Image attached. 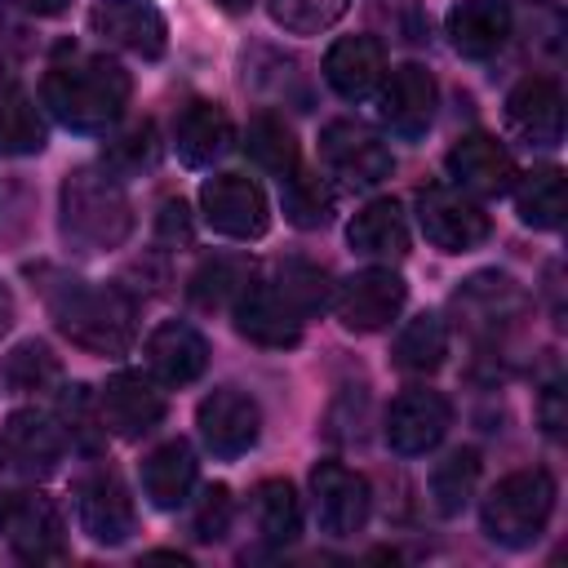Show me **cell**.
Returning a JSON list of instances; mask_svg holds the SVG:
<instances>
[{
  "instance_id": "obj_1",
  "label": "cell",
  "mask_w": 568,
  "mask_h": 568,
  "mask_svg": "<svg viewBox=\"0 0 568 568\" xmlns=\"http://www.w3.org/2000/svg\"><path fill=\"white\" fill-rule=\"evenodd\" d=\"M129 93H133V80L111 58L62 62L40 84L44 106L71 133H106L111 124H120V115L129 106Z\"/></svg>"
},
{
  "instance_id": "obj_2",
  "label": "cell",
  "mask_w": 568,
  "mask_h": 568,
  "mask_svg": "<svg viewBox=\"0 0 568 568\" xmlns=\"http://www.w3.org/2000/svg\"><path fill=\"white\" fill-rule=\"evenodd\" d=\"M58 226L67 248L75 253H106L120 248L133 231V204L124 191V178L111 169H75L62 182L58 195Z\"/></svg>"
},
{
  "instance_id": "obj_3",
  "label": "cell",
  "mask_w": 568,
  "mask_h": 568,
  "mask_svg": "<svg viewBox=\"0 0 568 568\" xmlns=\"http://www.w3.org/2000/svg\"><path fill=\"white\" fill-rule=\"evenodd\" d=\"M58 333L93 355H124L138 333V306L115 284H84L71 280L49 297Z\"/></svg>"
},
{
  "instance_id": "obj_4",
  "label": "cell",
  "mask_w": 568,
  "mask_h": 568,
  "mask_svg": "<svg viewBox=\"0 0 568 568\" xmlns=\"http://www.w3.org/2000/svg\"><path fill=\"white\" fill-rule=\"evenodd\" d=\"M550 515H555V479L541 466L501 475L479 506L484 532L506 550H528L546 532Z\"/></svg>"
},
{
  "instance_id": "obj_5",
  "label": "cell",
  "mask_w": 568,
  "mask_h": 568,
  "mask_svg": "<svg viewBox=\"0 0 568 568\" xmlns=\"http://www.w3.org/2000/svg\"><path fill=\"white\" fill-rule=\"evenodd\" d=\"M0 532H4L9 550L27 564H53L67 555L62 510L44 493H9L0 506Z\"/></svg>"
},
{
  "instance_id": "obj_6",
  "label": "cell",
  "mask_w": 568,
  "mask_h": 568,
  "mask_svg": "<svg viewBox=\"0 0 568 568\" xmlns=\"http://www.w3.org/2000/svg\"><path fill=\"white\" fill-rule=\"evenodd\" d=\"M200 213L226 240H262L271 226L266 191L244 173H213L200 186Z\"/></svg>"
},
{
  "instance_id": "obj_7",
  "label": "cell",
  "mask_w": 568,
  "mask_h": 568,
  "mask_svg": "<svg viewBox=\"0 0 568 568\" xmlns=\"http://www.w3.org/2000/svg\"><path fill=\"white\" fill-rule=\"evenodd\" d=\"M320 155H324L328 173H337L351 186H377L395 169V155L382 142V133H373L359 120H333V124H324Z\"/></svg>"
},
{
  "instance_id": "obj_8",
  "label": "cell",
  "mask_w": 568,
  "mask_h": 568,
  "mask_svg": "<svg viewBox=\"0 0 568 568\" xmlns=\"http://www.w3.org/2000/svg\"><path fill=\"white\" fill-rule=\"evenodd\" d=\"M417 222H422V235L444 253H470L493 231L488 213L466 191H453V186H426L417 195Z\"/></svg>"
},
{
  "instance_id": "obj_9",
  "label": "cell",
  "mask_w": 568,
  "mask_h": 568,
  "mask_svg": "<svg viewBox=\"0 0 568 568\" xmlns=\"http://www.w3.org/2000/svg\"><path fill=\"white\" fill-rule=\"evenodd\" d=\"M404 302H408V284L390 266L355 271L333 293V311H337L342 328H351V333H377V328H386L404 311Z\"/></svg>"
},
{
  "instance_id": "obj_10",
  "label": "cell",
  "mask_w": 568,
  "mask_h": 568,
  "mask_svg": "<svg viewBox=\"0 0 568 568\" xmlns=\"http://www.w3.org/2000/svg\"><path fill=\"white\" fill-rule=\"evenodd\" d=\"M98 413H102V426L115 439H142V435H151L164 422L169 404H164V390H160L155 377L120 368L98 390Z\"/></svg>"
},
{
  "instance_id": "obj_11",
  "label": "cell",
  "mask_w": 568,
  "mask_h": 568,
  "mask_svg": "<svg viewBox=\"0 0 568 568\" xmlns=\"http://www.w3.org/2000/svg\"><path fill=\"white\" fill-rule=\"evenodd\" d=\"M195 426H200V439L213 457H244L257 435H262V408L253 395L235 390V386H217L200 399L195 408Z\"/></svg>"
},
{
  "instance_id": "obj_12",
  "label": "cell",
  "mask_w": 568,
  "mask_h": 568,
  "mask_svg": "<svg viewBox=\"0 0 568 568\" xmlns=\"http://www.w3.org/2000/svg\"><path fill=\"white\" fill-rule=\"evenodd\" d=\"M311 493H315V519L328 537H355L368 524L373 493L368 479L342 462H320L311 470Z\"/></svg>"
},
{
  "instance_id": "obj_13",
  "label": "cell",
  "mask_w": 568,
  "mask_h": 568,
  "mask_svg": "<svg viewBox=\"0 0 568 568\" xmlns=\"http://www.w3.org/2000/svg\"><path fill=\"white\" fill-rule=\"evenodd\" d=\"M75 515H80V532L98 546H120L138 528L133 497L115 470H93L75 484Z\"/></svg>"
},
{
  "instance_id": "obj_14",
  "label": "cell",
  "mask_w": 568,
  "mask_h": 568,
  "mask_svg": "<svg viewBox=\"0 0 568 568\" xmlns=\"http://www.w3.org/2000/svg\"><path fill=\"white\" fill-rule=\"evenodd\" d=\"M89 27L102 44L138 58H160L169 49V22L151 0H93Z\"/></svg>"
},
{
  "instance_id": "obj_15",
  "label": "cell",
  "mask_w": 568,
  "mask_h": 568,
  "mask_svg": "<svg viewBox=\"0 0 568 568\" xmlns=\"http://www.w3.org/2000/svg\"><path fill=\"white\" fill-rule=\"evenodd\" d=\"M448 426H453V404L439 390H426V386H413V390L395 395L390 408H386V444L399 457L430 453L448 435Z\"/></svg>"
},
{
  "instance_id": "obj_16",
  "label": "cell",
  "mask_w": 568,
  "mask_h": 568,
  "mask_svg": "<svg viewBox=\"0 0 568 568\" xmlns=\"http://www.w3.org/2000/svg\"><path fill=\"white\" fill-rule=\"evenodd\" d=\"M0 453L18 475L44 479L58 470V462L67 453V430L58 417H49L40 408H18V413H9V422L0 430Z\"/></svg>"
},
{
  "instance_id": "obj_17",
  "label": "cell",
  "mask_w": 568,
  "mask_h": 568,
  "mask_svg": "<svg viewBox=\"0 0 568 568\" xmlns=\"http://www.w3.org/2000/svg\"><path fill=\"white\" fill-rule=\"evenodd\" d=\"M435 102H439V89H435V75L422 62H404L390 75H382L377 115L395 138H408V142L422 138L435 120Z\"/></svg>"
},
{
  "instance_id": "obj_18",
  "label": "cell",
  "mask_w": 568,
  "mask_h": 568,
  "mask_svg": "<svg viewBox=\"0 0 568 568\" xmlns=\"http://www.w3.org/2000/svg\"><path fill=\"white\" fill-rule=\"evenodd\" d=\"M231 315H235V333L240 337H248L257 346H271V351L297 346L302 342V324H306L271 280H248L240 288V297L231 302Z\"/></svg>"
},
{
  "instance_id": "obj_19",
  "label": "cell",
  "mask_w": 568,
  "mask_h": 568,
  "mask_svg": "<svg viewBox=\"0 0 568 568\" xmlns=\"http://www.w3.org/2000/svg\"><path fill=\"white\" fill-rule=\"evenodd\" d=\"M444 164H448V178L457 182V191L484 195V200L506 195L515 186V178H519L515 155L493 133H466V138H457L448 146V160Z\"/></svg>"
},
{
  "instance_id": "obj_20",
  "label": "cell",
  "mask_w": 568,
  "mask_h": 568,
  "mask_svg": "<svg viewBox=\"0 0 568 568\" xmlns=\"http://www.w3.org/2000/svg\"><path fill=\"white\" fill-rule=\"evenodd\" d=\"M453 306L470 333L497 337V333L515 328V320L528 311V293L501 271H479L453 293Z\"/></svg>"
},
{
  "instance_id": "obj_21",
  "label": "cell",
  "mask_w": 568,
  "mask_h": 568,
  "mask_svg": "<svg viewBox=\"0 0 568 568\" xmlns=\"http://www.w3.org/2000/svg\"><path fill=\"white\" fill-rule=\"evenodd\" d=\"M142 355H146V368L160 386H191L209 368V342L200 337V328H191L182 320L155 324Z\"/></svg>"
},
{
  "instance_id": "obj_22",
  "label": "cell",
  "mask_w": 568,
  "mask_h": 568,
  "mask_svg": "<svg viewBox=\"0 0 568 568\" xmlns=\"http://www.w3.org/2000/svg\"><path fill=\"white\" fill-rule=\"evenodd\" d=\"M510 129L532 146H555L564 138V93L550 75H528L506 98Z\"/></svg>"
},
{
  "instance_id": "obj_23",
  "label": "cell",
  "mask_w": 568,
  "mask_h": 568,
  "mask_svg": "<svg viewBox=\"0 0 568 568\" xmlns=\"http://www.w3.org/2000/svg\"><path fill=\"white\" fill-rule=\"evenodd\" d=\"M386 75V49L373 36H342L328 53H324V80L337 98L359 102L368 98Z\"/></svg>"
},
{
  "instance_id": "obj_24",
  "label": "cell",
  "mask_w": 568,
  "mask_h": 568,
  "mask_svg": "<svg viewBox=\"0 0 568 568\" xmlns=\"http://www.w3.org/2000/svg\"><path fill=\"white\" fill-rule=\"evenodd\" d=\"M444 31L462 58L484 62L510 40V9L501 0H457L444 18Z\"/></svg>"
},
{
  "instance_id": "obj_25",
  "label": "cell",
  "mask_w": 568,
  "mask_h": 568,
  "mask_svg": "<svg viewBox=\"0 0 568 568\" xmlns=\"http://www.w3.org/2000/svg\"><path fill=\"white\" fill-rule=\"evenodd\" d=\"M173 146H178V160L191 164V169H209L213 160H222L231 151V120L217 102H186L173 120Z\"/></svg>"
},
{
  "instance_id": "obj_26",
  "label": "cell",
  "mask_w": 568,
  "mask_h": 568,
  "mask_svg": "<svg viewBox=\"0 0 568 568\" xmlns=\"http://www.w3.org/2000/svg\"><path fill=\"white\" fill-rule=\"evenodd\" d=\"M346 244L359 253V257H373V262H399L408 253V222H404V209L395 200H368L351 226H346Z\"/></svg>"
},
{
  "instance_id": "obj_27",
  "label": "cell",
  "mask_w": 568,
  "mask_h": 568,
  "mask_svg": "<svg viewBox=\"0 0 568 568\" xmlns=\"http://www.w3.org/2000/svg\"><path fill=\"white\" fill-rule=\"evenodd\" d=\"M195 488V453L186 439H169L142 462V493L160 510H178Z\"/></svg>"
},
{
  "instance_id": "obj_28",
  "label": "cell",
  "mask_w": 568,
  "mask_h": 568,
  "mask_svg": "<svg viewBox=\"0 0 568 568\" xmlns=\"http://www.w3.org/2000/svg\"><path fill=\"white\" fill-rule=\"evenodd\" d=\"M44 151V115L36 98L18 84L0 89V155H36Z\"/></svg>"
},
{
  "instance_id": "obj_29",
  "label": "cell",
  "mask_w": 568,
  "mask_h": 568,
  "mask_svg": "<svg viewBox=\"0 0 568 568\" xmlns=\"http://www.w3.org/2000/svg\"><path fill=\"white\" fill-rule=\"evenodd\" d=\"M390 355H395V364L404 373H435L444 364V355H448V324H444V315H435V311L413 315L399 328Z\"/></svg>"
},
{
  "instance_id": "obj_30",
  "label": "cell",
  "mask_w": 568,
  "mask_h": 568,
  "mask_svg": "<svg viewBox=\"0 0 568 568\" xmlns=\"http://www.w3.org/2000/svg\"><path fill=\"white\" fill-rule=\"evenodd\" d=\"M510 191H515L519 222H528V226H537V231H555V226L564 222V173H559L555 164L515 178Z\"/></svg>"
},
{
  "instance_id": "obj_31",
  "label": "cell",
  "mask_w": 568,
  "mask_h": 568,
  "mask_svg": "<svg viewBox=\"0 0 568 568\" xmlns=\"http://www.w3.org/2000/svg\"><path fill=\"white\" fill-rule=\"evenodd\" d=\"M253 515H257V532H262L266 546H288L302 532V501H297V488L288 479L257 484Z\"/></svg>"
},
{
  "instance_id": "obj_32",
  "label": "cell",
  "mask_w": 568,
  "mask_h": 568,
  "mask_svg": "<svg viewBox=\"0 0 568 568\" xmlns=\"http://www.w3.org/2000/svg\"><path fill=\"white\" fill-rule=\"evenodd\" d=\"M244 151H248V160H253L257 169H266V173H275V178H284V173L297 169V138H293V129H288L275 111H257V115L248 120Z\"/></svg>"
},
{
  "instance_id": "obj_33",
  "label": "cell",
  "mask_w": 568,
  "mask_h": 568,
  "mask_svg": "<svg viewBox=\"0 0 568 568\" xmlns=\"http://www.w3.org/2000/svg\"><path fill=\"white\" fill-rule=\"evenodd\" d=\"M62 364L44 342H22L0 359V386L9 395H40L49 386H58Z\"/></svg>"
},
{
  "instance_id": "obj_34",
  "label": "cell",
  "mask_w": 568,
  "mask_h": 568,
  "mask_svg": "<svg viewBox=\"0 0 568 568\" xmlns=\"http://www.w3.org/2000/svg\"><path fill=\"white\" fill-rule=\"evenodd\" d=\"M280 200H284V217L297 226V231H320V226H328V217H333V191H328V182L324 178H315V173H306V169H293V173H284L280 178Z\"/></svg>"
},
{
  "instance_id": "obj_35",
  "label": "cell",
  "mask_w": 568,
  "mask_h": 568,
  "mask_svg": "<svg viewBox=\"0 0 568 568\" xmlns=\"http://www.w3.org/2000/svg\"><path fill=\"white\" fill-rule=\"evenodd\" d=\"M475 484H479V453L475 448H457L448 453L435 470H430V501L444 519L462 515L466 501L475 497Z\"/></svg>"
},
{
  "instance_id": "obj_36",
  "label": "cell",
  "mask_w": 568,
  "mask_h": 568,
  "mask_svg": "<svg viewBox=\"0 0 568 568\" xmlns=\"http://www.w3.org/2000/svg\"><path fill=\"white\" fill-rule=\"evenodd\" d=\"M248 280H253V271H248L244 257H209V262L191 275L186 293H191V302H195L200 311H217V306H231Z\"/></svg>"
},
{
  "instance_id": "obj_37",
  "label": "cell",
  "mask_w": 568,
  "mask_h": 568,
  "mask_svg": "<svg viewBox=\"0 0 568 568\" xmlns=\"http://www.w3.org/2000/svg\"><path fill=\"white\" fill-rule=\"evenodd\" d=\"M271 284L288 297V306H293L302 320H311L315 311L328 306V275H324L315 262L288 257V262H280V266L271 271Z\"/></svg>"
},
{
  "instance_id": "obj_38",
  "label": "cell",
  "mask_w": 568,
  "mask_h": 568,
  "mask_svg": "<svg viewBox=\"0 0 568 568\" xmlns=\"http://www.w3.org/2000/svg\"><path fill=\"white\" fill-rule=\"evenodd\" d=\"M160 160V138H155V124L142 120V124H129L120 138L106 142L102 151V169H111L115 178H129V173H142Z\"/></svg>"
},
{
  "instance_id": "obj_39",
  "label": "cell",
  "mask_w": 568,
  "mask_h": 568,
  "mask_svg": "<svg viewBox=\"0 0 568 568\" xmlns=\"http://www.w3.org/2000/svg\"><path fill=\"white\" fill-rule=\"evenodd\" d=\"M346 9H351V0H266L271 22L284 27V31H293V36H320Z\"/></svg>"
},
{
  "instance_id": "obj_40",
  "label": "cell",
  "mask_w": 568,
  "mask_h": 568,
  "mask_svg": "<svg viewBox=\"0 0 568 568\" xmlns=\"http://www.w3.org/2000/svg\"><path fill=\"white\" fill-rule=\"evenodd\" d=\"M58 422H62L67 439L80 444L84 453H93V448L106 439V426H102V413H98V399L89 395V386H67V390H62Z\"/></svg>"
},
{
  "instance_id": "obj_41",
  "label": "cell",
  "mask_w": 568,
  "mask_h": 568,
  "mask_svg": "<svg viewBox=\"0 0 568 568\" xmlns=\"http://www.w3.org/2000/svg\"><path fill=\"white\" fill-rule=\"evenodd\" d=\"M368 22L399 40V44H422L426 40V13L417 0H368Z\"/></svg>"
},
{
  "instance_id": "obj_42",
  "label": "cell",
  "mask_w": 568,
  "mask_h": 568,
  "mask_svg": "<svg viewBox=\"0 0 568 568\" xmlns=\"http://www.w3.org/2000/svg\"><path fill=\"white\" fill-rule=\"evenodd\" d=\"M235 524V497L226 484H209L200 506H195V537L200 541H222Z\"/></svg>"
},
{
  "instance_id": "obj_43",
  "label": "cell",
  "mask_w": 568,
  "mask_h": 568,
  "mask_svg": "<svg viewBox=\"0 0 568 568\" xmlns=\"http://www.w3.org/2000/svg\"><path fill=\"white\" fill-rule=\"evenodd\" d=\"M155 226H160V240H169V244H191V213H186L182 200H164Z\"/></svg>"
},
{
  "instance_id": "obj_44",
  "label": "cell",
  "mask_w": 568,
  "mask_h": 568,
  "mask_svg": "<svg viewBox=\"0 0 568 568\" xmlns=\"http://www.w3.org/2000/svg\"><path fill=\"white\" fill-rule=\"evenodd\" d=\"M541 426H546V435H550V439H559V435H564V426H568L564 382H550V386L541 390Z\"/></svg>"
},
{
  "instance_id": "obj_45",
  "label": "cell",
  "mask_w": 568,
  "mask_h": 568,
  "mask_svg": "<svg viewBox=\"0 0 568 568\" xmlns=\"http://www.w3.org/2000/svg\"><path fill=\"white\" fill-rule=\"evenodd\" d=\"M22 13H36V18H58L71 9V0H13Z\"/></svg>"
},
{
  "instance_id": "obj_46",
  "label": "cell",
  "mask_w": 568,
  "mask_h": 568,
  "mask_svg": "<svg viewBox=\"0 0 568 568\" xmlns=\"http://www.w3.org/2000/svg\"><path fill=\"white\" fill-rule=\"evenodd\" d=\"M9 320H13V302H9V293H4V284H0V333L9 328Z\"/></svg>"
},
{
  "instance_id": "obj_47",
  "label": "cell",
  "mask_w": 568,
  "mask_h": 568,
  "mask_svg": "<svg viewBox=\"0 0 568 568\" xmlns=\"http://www.w3.org/2000/svg\"><path fill=\"white\" fill-rule=\"evenodd\" d=\"M213 4H217V9H226V13H244L253 0H213Z\"/></svg>"
}]
</instances>
